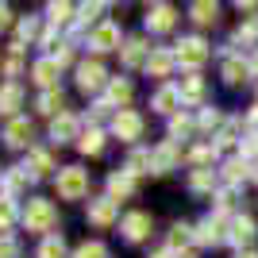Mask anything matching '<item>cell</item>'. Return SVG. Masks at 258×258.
<instances>
[{
    "label": "cell",
    "instance_id": "1",
    "mask_svg": "<svg viewBox=\"0 0 258 258\" xmlns=\"http://www.w3.org/2000/svg\"><path fill=\"white\" fill-rule=\"evenodd\" d=\"M54 189H58V197H62V201H81V197L89 193V173L81 170V166H66V170L58 173Z\"/></svg>",
    "mask_w": 258,
    "mask_h": 258
},
{
    "label": "cell",
    "instance_id": "2",
    "mask_svg": "<svg viewBox=\"0 0 258 258\" xmlns=\"http://www.w3.org/2000/svg\"><path fill=\"white\" fill-rule=\"evenodd\" d=\"M23 224H27V231H54V224H58V212H54L50 201H27Z\"/></svg>",
    "mask_w": 258,
    "mask_h": 258
},
{
    "label": "cell",
    "instance_id": "3",
    "mask_svg": "<svg viewBox=\"0 0 258 258\" xmlns=\"http://www.w3.org/2000/svg\"><path fill=\"white\" fill-rule=\"evenodd\" d=\"M173 62L189 66V70L205 66V62H208V43H205V39H197V35L181 39V43H177V50H173Z\"/></svg>",
    "mask_w": 258,
    "mask_h": 258
},
{
    "label": "cell",
    "instance_id": "4",
    "mask_svg": "<svg viewBox=\"0 0 258 258\" xmlns=\"http://www.w3.org/2000/svg\"><path fill=\"white\" fill-rule=\"evenodd\" d=\"M77 85L85 89V93H97L104 85V66L100 62H81L77 66Z\"/></svg>",
    "mask_w": 258,
    "mask_h": 258
},
{
    "label": "cell",
    "instance_id": "5",
    "mask_svg": "<svg viewBox=\"0 0 258 258\" xmlns=\"http://www.w3.org/2000/svg\"><path fill=\"white\" fill-rule=\"evenodd\" d=\"M112 131H116L123 143H131V139H139V135H143V119L135 116V112H127V108H123V112L116 116V123H112Z\"/></svg>",
    "mask_w": 258,
    "mask_h": 258
},
{
    "label": "cell",
    "instance_id": "6",
    "mask_svg": "<svg viewBox=\"0 0 258 258\" xmlns=\"http://www.w3.org/2000/svg\"><path fill=\"white\" fill-rule=\"evenodd\" d=\"M123 235H127L131 243L147 239V235H151V216H147V212H131V216H123Z\"/></svg>",
    "mask_w": 258,
    "mask_h": 258
},
{
    "label": "cell",
    "instance_id": "7",
    "mask_svg": "<svg viewBox=\"0 0 258 258\" xmlns=\"http://www.w3.org/2000/svg\"><path fill=\"white\" fill-rule=\"evenodd\" d=\"M116 43H119V27L116 23H100L97 31L89 35V46H93V50H112Z\"/></svg>",
    "mask_w": 258,
    "mask_h": 258
},
{
    "label": "cell",
    "instance_id": "8",
    "mask_svg": "<svg viewBox=\"0 0 258 258\" xmlns=\"http://www.w3.org/2000/svg\"><path fill=\"white\" fill-rule=\"evenodd\" d=\"M74 135H77V116H70V112L54 116V123H50V139L54 143H70Z\"/></svg>",
    "mask_w": 258,
    "mask_h": 258
},
{
    "label": "cell",
    "instance_id": "9",
    "mask_svg": "<svg viewBox=\"0 0 258 258\" xmlns=\"http://www.w3.org/2000/svg\"><path fill=\"white\" fill-rule=\"evenodd\" d=\"M173 20H177V16H173L170 4H154V8L147 12V27H151V31H170Z\"/></svg>",
    "mask_w": 258,
    "mask_h": 258
},
{
    "label": "cell",
    "instance_id": "10",
    "mask_svg": "<svg viewBox=\"0 0 258 258\" xmlns=\"http://www.w3.org/2000/svg\"><path fill=\"white\" fill-rule=\"evenodd\" d=\"M89 220H93L97 227H108L112 220H116V201H112V197H104V201H93V205H89Z\"/></svg>",
    "mask_w": 258,
    "mask_h": 258
},
{
    "label": "cell",
    "instance_id": "11",
    "mask_svg": "<svg viewBox=\"0 0 258 258\" xmlns=\"http://www.w3.org/2000/svg\"><path fill=\"white\" fill-rule=\"evenodd\" d=\"M147 50H151V46H147V39H139V35H135V39H127V43H123V66H143V62H151V58H147Z\"/></svg>",
    "mask_w": 258,
    "mask_h": 258
},
{
    "label": "cell",
    "instance_id": "12",
    "mask_svg": "<svg viewBox=\"0 0 258 258\" xmlns=\"http://www.w3.org/2000/svg\"><path fill=\"white\" fill-rule=\"evenodd\" d=\"M31 77H35V81H39V85L54 89V85H58V62H54V58H43V62H35Z\"/></svg>",
    "mask_w": 258,
    "mask_h": 258
},
{
    "label": "cell",
    "instance_id": "13",
    "mask_svg": "<svg viewBox=\"0 0 258 258\" xmlns=\"http://www.w3.org/2000/svg\"><path fill=\"white\" fill-rule=\"evenodd\" d=\"M27 139H31V123L27 119H12L8 127H4V143L8 147H23Z\"/></svg>",
    "mask_w": 258,
    "mask_h": 258
},
{
    "label": "cell",
    "instance_id": "14",
    "mask_svg": "<svg viewBox=\"0 0 258 258\" xmlns=\"http://www.w3.org/2000/svg\"><path fill=\"white\" fill-rule=\"evenodd\" d=\"M135 193V181H131V173H112L108 177V197L112 201H123V197Z\"/></svg>",
    "mask_w": 258,
    "mask_h": 258
},
{
    "label": "cell",
    "instance_id": "15",
    "mask_svg": "<svg viewBox=\"0 0 258 258\" xmlns=\"http://www.w3.org/2000/svg\"><path fill=\"white\" fill-rule=\"evenodd\" d=\"M231 243H235V247H250V243H254V224H250L247 216H239L235 224H231Z\"/></svg>",
    "mask_w": 258,
    "mask_h": 258
},
{
    "label": "cell",
    "instance_id": "16",
    "mask_svg": "<svg viewBox=\"0 0 258 258\" xmlns=\"http://www.w3.org/2000/svg\"><path fill=\"white\" fill-rule=\"evenodd\" d=\"M177 158H181V154H177V147H173V143H166V147H158V151L151 154V166H154L158 173H166Z\"/></svg>",
    "mask_w": 258,
    "mask_h": 258
},
{
    "label": "cell",
    "instance_id": "17",
    "mask_svg": "<svg viewBox=\"0 0 258 258\" xmlns=\"http://www.w3.org/2000/svg\"><path fill=\"white\" fill-rule=\"evenodd\" d=\"M177 93H181V100L197 104V100H201V93H205V81H201L197 74H189V77H181V85H177Z\"/></svg>",
    "mask_w": 258,
    "mask_h": 258
},
{
    "label": "cell",
    "instance_id": "18",
    "mask_svg": "<svg viewBox=\"0 0 258 258\" xmlns=\"http://www.w3.org/2000/svg\"><path fill=\"white\" fill-rule=\"evenodd\" d=\"M197 239L201 243H220L224 239V220H205V224L197 227Z\"/></svg>",
    "mask_w": 258,
    "mask_h": 258
},
{
    "label": "cell",
    "instance_id": "19",
    "mask_svg": "<svg viewBox=\"0 0 258 258\" xmlns=\"http://www.w3.org/2000/svg\"><path fill=\"white\" fill-rule=\"evenodd\" d=\"M170 70H173V58H170L166 50H154V54H151V62H147V74H154V77H166Z\"/></svg>",
    "mask_w": 258,
    "mask_h": 258
},
{
    "label": "cell",
    "instance_id": "20",
    "mask_svg": "<svg viewBox=\"0 0 258 258\" xmlns=\"http://www.w3.org/2000/svg\"><path fill=\"white\" fill-rule=\"evenodd\" d=\"M177 100H181V93H177L173 85H162L158 93H154V108H158V112H173Z\"/></svg>",
    "mask_w": 258,
    "mask_h": 258
},
{
    "label": "cell",
    "instance_id": "21",
    "mask_svg": "<svg viewBox=\"0 0 258 258\" xmlns=\"http://www.w3.org/2000/svg\"><path fill=\"white\" fill-rule=\"evenodd\" d=\"M127 100H131V85L127 81H112V85H108V100H104L108 108L112 104H127Z\"/></svg>",
    "mask_w": 258,
    "mask_h": 258
},
{
    "label": "cell",
    "instance_id": "22",
    "mask_svg": "<svg viewBox=\"0 0 258 258\" xmlns=\"http://www.w3.org/2000/svg\"><path fill=\"white\" fill-rule=\"evenodd\" d=\"M77 147H81L85 154H100V151H104V135H100L97 127H89V135H81V143H77Z\"/></svg>",
    "mask_w": 258,
    "mask_h": 258
},
{
    "label": "cell",
    "instance_id": "23",
    "mask_svg": "<svg viewBox=\"0 0 258 258\" xmlns=\"http://www.w3.org/2000/svg\"><path fill=\"white\" fill-rule=\"evenodd\" d=\"M58 108H62V93H58V89H46L43 97H39V112H46V116H54ZM58 116H62V112H58Z\"/></svg>",
    "mask_w": 258,
    "mask_h": 258
},
{
    "label": "cell",
    "instance_id": "24",
    "mask_svg": "<svg viewBox=\"0 0 258 258\" xmlns=\"http://www.w3.org/2000/svg\"><path fill=\"white\" fill-rule=\"evenodd\" d=\"M66 254V243H62V235H50V239H43V247H39V258H62Z\"/></svg>",
    "mask_w": 258,
    "mask_h": 258
},
{
    "label": "cell",
    "instance_id": "25",
    "mask_svg": "<svg viewBox=\"0 0 258 258\" xmlns=\"http://www.w3.org/2000/svg\"><path fill=\"white\" fill-rule=\"evenodd\" d=\"M35 35H39V23H35V20H23L20 27H16V46H12V50H20L23 43H31Z\"/></svg>",
    "mask_w": 258,
    "mask_h": 258
},
{
    "label": "cell",
    "instance_id": "26",
    "mask_svg": "<svg viewBox=\"0 0 258 258\" xmlns=\"http://www.w3.org/2000/svg\"><path fill=\"white\" fill-rule=\"evenodd\" d=\"M20 97H23L20 85H4V89H0V112H12V108L20 104Z\"/></svg>",
    "mask_w": 258,
    "mask_h": 258
},
{
    "label": "cell",
    "instance_id": "27",
    "mask_svg": "<svg viewBox=\"0 0 258 258\" xmlns=\"http://www.w3.org/2000/svg\"><path fill=\"white\" fill-rule=\"evenodd\" d=\"M147 170H154V166H151V154L135 151V154H131V158H127V173H131V177H135V173H147Z\"/></svg>",
    "mask_w": 258,
    "mask_h": 258
},
{
    "label": "cell",
    "instance_id": "28",
    "mask_svg": "<svg viewBox=\"0 0 258 258\" xmlns=\"http://www.w3.org/2000/svg\"><path fill=\"white\" fill-rule=\"evenodd\" d=\"M224 173H227V181H243V177L250 173V166H247V158H235V162L224 166Z\"/></svg>",
    "mask_w": 258,
    "mask_h": 258
},
{
    "label": "cell",
    "instance_id": "29",
    "mask_svg": "<svg viewBox=\"0 0 258 258\" xmlns=\"http://www.w3.org/2000/svg\"><path fill=\"white\" fill-rule=\"evenodd\" d=\"M74 258H108V247L104 243H81L74 250Z\"/></svg>",
    "mask_w": 258,
    "mask_h": 258
},
{
    "label": "cell",
    "instance_id": "30",
    "mask_svg": "<svg viewBox=\"0 0 258 258\" xmlns=\"http://www.w3.org/2000/svg\"><path fill=\"white\" fill-rule=\"evenodd\" d=\"M193 20H197V23H212V20H216V4L197 0V4H193Z\"/></svg>",
    "mask_w": 258,
    "mask_h": 258
},
{
    "label": "cell",
    "instance_id": "31",
    "mask_svg": "<svg viewBox=\"0 0 258 258\" xmlns=\"http://www.w3.org/2000/svg\"><path fill=\"white\" fill-rule=\"evenodd\" d=\"M258 39V20H247L243 27L235 31V46H243V43H254Z\"/></svg>",
    "mask_w": 258,
    "mask_h": 258
},
{
    "label": "cell",
    "instance_id": "32",
    "mask_svg": "<svg viewBox=\"0 0 258 258\" xmlns=\"http://www.w3.org/2000/svg\"><path fill=\"white\" fill-rule=\"evenodd\" d=\"M212 158H216V147H197V151L189 154V162H193L197 170H205V166H208Z\"/></svg>",
    "mask_w": 258,
    "mask_h": 258
},
{
    "label": "cell",
    "instance_id": "33",
    "mask_svg": "<svg viewBox=\"0 0 258 258\" xmlns=\"http://www.w3.org/2000/svg\"><path fill=\"white\" fill-rule=\"evenodd\" d=\"M54 162H50V151H31V170L35 173H46Z\"/></svg>",
    "mask_w": 258,
    "mask_h": 258
},
{
    "label": "cell",
    "instance_id": "34",
    "mask_svg": "<svg viewBox=\"0 0 258 258\" xmlns=\"http://www.w3.org/2000/svg\"><path fill=\"white\" fill-rule=\"evenodd\" d=\"M247 74H250V66H243V62H227L224 66V77H227V81H243Z\"/></svg>",
    "mask_w": 258,
    "mask_h": 258
},
{
    "label": "cell",
    "instance_id": "35",
    "mask_svg": "<svg viewBox=\"0 0 258 258\" xmlns=\"http://www.w3.org/2000/svg\"><path fill=\"white\" fill-rule=\"evenodd\" d=\"M16 220V208H12V197H0V231Z\"/></svg>",
    "mask_w": 258,
    "mask_h": 258
},
{
    "label": "cell",
    "instance_id": "36",
    "mask_svg": "<svg viewBox=\"0 0 258 258\" xmlns=\"http://www.w3.org/2000/svg\"><path fill=\"white\" fill-rule=\"evenodd\" d=\"M23 185H27V170H12L8 173V193H20Z\"/></svg>",
    "mask_w": 258,
    "mask_h": 258
},
{
    "label": "cell",
    "instance_id": "37",
    "mask_svg": "<svg viewBox=\"0 0 258 258\" xmlns=\"http://www.w3.org/2000/svg\"><path fill=\"white\" fill-rule=\"evenodd\" d=\"M181 243H189V227H185V224H173V231H170V247H181Z\"/></svg>",
    "mask_w": 258,
    "mask_h": 258
},
{
    "label": "cell",
    "instance_id": "38",
    "mask_svg": "<svg viewBox=\"0 0 258 258\" xmlns=\"http://www.w3.org/2000/svg\"><path fill=\"white\" fill-rule=\"evenodd\" d=\"M70 12H74L70 4H50V20L54 23H66V20H70Z\"/></svg>",
    "mask_w": 258,
    "mask_h": 258
},
{
    "label": "cell",
    "instance_id": "39",
    "mask_svg": "<svg viewBox=\"0 0 258 258\" xmlns=\"http://www.w3.org/2000/svg\"><path fill=\"white\" fill-rule=\"evenodd\" d=\"M193 189H212V170H197L193 173Z\"/></svg>",
    "mask_w": 258,
    "mask_h": 258
},
{
    "label": "cell",
    "instance_id": "40",
    "mask_svg": "<svg viewBox=\"0 0 258 258\" xmlns=\"http://www.w3.org/2000/svg\"><path fill=\"white\" fill-rule=\"evenodd\" d=\"M185 131H193V123L185 116H173V123H170V135H185Z\"/></svg>",
    "mask_w": 258,
    "mask_h": 258
},
{
    "label": "cell",
    "instance_id": "41",
    "mask_svg": "<svg viewBox=\"0 0 258 258\" xmlns=\"http://www.w3.org/2000/svg\"><path fill=\"white\" fill-rule=\"evenodd\" d=\"M20 247H16V239H0V258H16Z\"/></svg>",
    "mask_w": 258,
    "mask_h": 258
},
{
    "label": "cell",
    "instance_id": "42",
    "mask_svg": "<svg viewBox=\"0 0 258 258\" xmlns=\"http://www.w3.org/2000/svg\"><path fill=\"white\" fill-rule=\"evenodd\" d=\"M97 16H100V4H85V8H81V20L85 23H93Z\"/></svg>",
    "mask_w": 258,
    "mask_h": 258
},
{
    "label": "cell",
    "instance_id": "43",
    "mask_svg": "<svg viewBox=\"0 0 258 258\" xmlns=\"http://www.w3.org/2000/svg\"><path fill=\"white\" fill-rule=\"evenodd\" d=\"M216 123H220V112H205L201 116V127H216Z\"/></svg>",
    "mask_w": 258,
    "mask_h": 258
},
{
    "label": "cell",
    "instance_id": "44",
    "mask_svg": "<svg viewBox=\"0 0 258 258\" xmlns=\"http://www.w3.org/2000/svg\"><path fill=\"white\" fill-rule=\"evenodd\" d=\"M231 201H235V193H231V189H224V193H220V201H216V205H220V208H231Z\"/></svg>",
    "mask_w": 258,
    "mask_h": 258
},
{
    "label": "cell",
    "instance_id": "45",
    "mask_svg": "<svg viewBox=\"0 0 258 258\" xmlns=\"http://www.w3.org/2000/svg\"><path fill=\"white\" fill-rule=\"evenodd\" d=\"M243 158H258V139H250L247 147H243Z\"/></svg>",
    "mask_w": 258,
    "mask_h": 258
},
{
    "label": "cell",
    "instance_id": "46",
    "mask_svg": "<svg viewBox=\"0 0 258 258\" xmlns=\"http://www.w3.org/2000/svg\"><path fill=\"white\" fill-rule=\"evenodd\" d=\"M8 16H12V12H8V4H0V31L8 27Z\"/></svg>",
    "mask_w": 258,
    "mask_h": 258
},
{
    "label": "cell",
    "instance_id": "47",
    "mask_svg": "<svg viewBox=\"0 0 258 258\" xmlns=\"http://www.w3.org/2000/svg\"><path fill=\"white\" fill-rule=\"evenodd\" d=\"M154 258H173V254H170V250H162V254H154Z\"/></svg>",
    "mask_w": 258,
    "mask_h": 258
},
{
    "label": "cell",
    "instance_id": "48",
    "mask_svg": "<svg viewBox=\"0 0 258 258\" xmlns=\"http://www.w3.org/2000/svg\"><path fill=\"white\" fill-rule=\"evenodd\" d=\"M239 258H258V254H250V250H247V254H239Z\"/></svg>",
    "mask_w": 258,
    "mask_h": 258
},
{
    "label": "cell",
    "instance_id": "49",
    "mask_svg": "<svg viewBox=\"0 0 258 258\" xmlns=\"http://www.w3.org/2000/svg\"><path fill=\"white\" fill-rule=\"evenodd\" d=\"M254 74H258V58H254Z\"/></svg>",
    "mask_w": 258,
    "mask_h": 258
}]
</instances>
